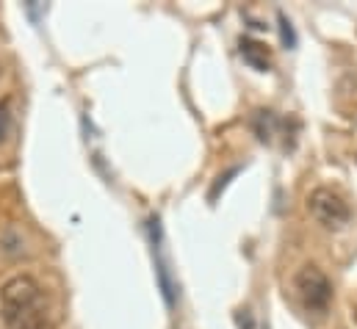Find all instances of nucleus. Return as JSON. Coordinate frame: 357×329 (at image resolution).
Here are the masks:
<instances>
[{"instance_id": "obj_1", "label": "nucleus", "mask_w": 357, "mask_h": 329, "mask_svg": "<svg viewBox=\"0 0 357 329\" xmlns=\"http://www.w3.org/2000/svg\"><path fill=\"white\" fill-rule=\"evenodd\" d=\"M0 316L8 329H53L45 288L31 274H17L3 282Z\"/></svg>"}, {"instance_id": "obj_2", "label": "nucleus", "mask_w": 357, "mask_h": 329, "mask_svg": "<svg viewBox=\"0 0 357 329\" xmlns=\"http://www.w3.org/2000/svg\"><path fill=\"white\" fill-rule=\"evenodd\" d=\"M147 236H150V252H153V266H155V282L161 288L164 305L172 310L178 305V280H175V271H172V260L167 254L161 216H150L147 219Z\"/></svg>"}, {"instance_id": "obj_3", "label": "nucleus", "mask_w": 357, "mask_h": 329, "mask_svg": "<svg viewBox=\"0 0 357 329\" xmlns=\"http://www.w3.org/2000/svg\"><path fill=\"white\" fill-rule=\"evenodd\" d=\"M294 288H296V296L302 299L305 310L327 313V307L333 302V282L319 266H302L294 277Z\"/></svg>"}, {"instance_id": "obj_4", "label": "nucleus", "mask_w": 357, "mask_h": 329, "mask_svg": "<svg viewBox=\"0 0 357 329\" xmlns=\"http://www.w3.org/2000/svg\"><path fill=\"white\" fill-rule=\"evenodd\" d=\"M307 211L319 224H324L330 230H341L352 222V211H349L347 199L327 185H319L307 194Z\"/></svg>"}, {"instance_id": "obj_5", "label": "nucleus", "mask_w": 357, "mask_h": 329, "mask_svg": "<svg viewBox=\"0 0 357 329\" xmlns=\"http://www.w3.org/2000/svg\"><path fill=\"white\" fill-rule=\"evenodd\" d=\"M238 50H241V59H244L252 70H258V72H268V70H271V56H268V47L264 42L244 36L241 45H238Z\"/></svg>"}, {"instance_id": "obj_6", "label": "nucleus", "mask_w": 357, "mask_h": 329, "mask_svg": "<svg viewBox=\"0 0 357 329\" xmlns=\"http://www.w3.org/2000/svg\"><path fill=\"white\" fill-rule=\"evenodd\" d=\"M252 128H255V133H258V139H261L264 144H271V141L285 130V119H280L274 111H255Z\"/></svg>"}, {"instance_id": "obj_7", "label": "nucleus", "mask_w": 357, "mask_h": 329, "mask_svg": "<svg viewBox=\"0 0 357 329\" xmlns=\"http://www.w3.org/2000/svg\"><path fill=\"white\" fill-rule=\"evenodd\" d=\"M14 133V114H11V100H0V144L8 141V136Z\"/></svg>"}, {"instance_id": "obj_8", "label": "nucleus", "mask_w": 357, "mask_h": 329, "mask_svg": "<svg viewBox=\"0 0 357 329\" xmlns=\"http://www.w3.org/2000/svg\"><path fill=\"white\" fill-rule=\"evenodd\" d=\"M277 22H280V39H282V47H296V33H294V28H291V20L282 14V11H277Z\"/></svg>"}, {"instance_id": "obj_9", "label": "nucleus", "mask_w": 357, "mask_h": 329, "mask_svg": "<svg viewBox=\"0 0 357 329\" xmlns=\"http://www.w3.org/2000/svg\"><path fill=\"white\" fill-rule=\"evenodd\" d=\"M238 171H241V169H238V166H236V169H230V171H227V174H219V177H216V180H219V183H216V185H213V188H211V194H208V199H211V202H213V199H216V197H219V191H222V188H225V185H227V183H230V177H236V174H238Z\"/></svg>"}, {"instance_id": "obj_10", "label": "nucleus", "mask_w": 357, "mask_h": 329, "mask_svg": "<svg viewBox=\"0 0 357 329\" xmlns=\"http://www.w3.org/2000/svg\"><path fill=\"white\" fill-rule=\"evenodd\" d=\"M236 324H238V329H258V321H255V316L250 310H238L236 313Z\"/></svg>"}, {"instance_id": "obj_11", "label": "nucleus", "mask_w": 357, "mask_h": 329, "mask_svg": "<svg viewBox=\"0 0 357 329\" xmlns=\"http://www.w3.org/2000/svg\"><path fill=\"white\" fill-rule=\"evenodd\" d=\"M355 164H357V158H355Z\"/></svg>"}]
</instances>
